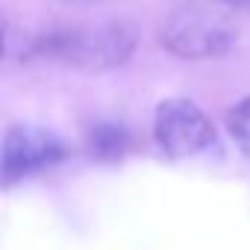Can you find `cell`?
Segmentation results:
<instances>
[{
  "label": "cell",
  "instance_id": "cell-5",
  "mask_svg": "<svg viewBox=\"0 0 250 250\" xmlns=\"http://www.w3.org/2000/svg\"><path fill=\"white\" fill-rule=\"evenodd\" d=\"M130 147V133L121 124H97L88 133V153L97 159H121Z\"/></svg>",
  "mask_w": 250,
  "mask_h": 250
},
{
  "label": "cell",
  "instance_id": "cell-1",
  "mask_svg": "<svg viewBox=\"0 0 250 250\" xmlns=\"http://www.w3.org/2000/svg\"><path fill=\"white\" fill-rule=\"evenodd\" d=\"M238 39L235 21L215 3L191 0L165 15L159 24V42L165 50L183 59L224 56Z\"/></svg>",
  "mask_w": 250,
  "mask_h": 250
},
{
  "label": "cell",
  "instance_id": "cell-7",
  "mask_svg": "<svg viewBox=\"0 0 250 250\" xmlns=\"http://www.w3.org/2000/svg\"><path fill=\"white\" fill-rule=\"evenodd\" d=\"M229 9H250V0H224Z\"/></svg>",
  "mask_w": 250,
  "mask_h": 250
},
{
  "label": "cell",
  "instance_id": "cell-3",
  "mask_svg": "<svg viewBox=\"0 0 250 250\" xmlns=\"http://www.w3.org/2000/svg\"><path fill=\"white\" fill-rule=\"evenodd\" d=\"M153 139L168 159H188L212 147L215 127L197 103L186 97H171L156 106Z\"/></svg>",
  "mask_w": 250,
  "mask_h": 250
},
{
  "label": "cell",
  "instance_id": "cell-4",
  "mask_svg": "<svg viewBox=\"0 0 250 250\" xmlns=\"http://www.w3.org/2000/svg\"><path fill=\"white\" fill-rule=\"evenodd\" d=\"M68 156V145L44 127H33V124H18L9 127L6 142H3V183L12 188L15 183L59 165Z\"/></svg>",
  "mask_w": 250,
  "mask_h": 250
},
{
  "label": "cell",
  "instance_id": "cell-6",
  "mask_svg": "<svg viewBox=\"0 0 250 250\" xmlns=\"http://www.w3.org/2000/svg\"><path fill=\"white\" fill-rule=\"evenodd\" d=\"M227 130H229L235 147L250 159V97L238 100V103L227 112Z\"/></svg>",
  "mask_w": 250,
  "mask_h": 250
},
{
  "label": "cell",
  "instance_id": "cell-8",
  "mask_svg": "<svg viewBox=\"0 0 250 250\" xmlns=\"http://www.w3.org/2000/svg\"><path fill=\"white\" fill-rule=\"evenodd\" d=\"M59 3H97V0H59Z\"/></svg>",
  "mask_w": 250,
  "mask_h": 250
},
{
  "label": "cell",
  "instance_id": "cell-2",
  "mask_svg": "<svg viewBox=\"0 0 250 250\" xmlns=\"http://www.w3.org/2000/svg\"><path fill=\"white\" fill-rule=\"evenodd\" d=\"M133 50V39L124 27H91V30H68L53 33L39 42V53L47 59H62L77 68L103 71L115 68Z\"/></svg>",
  "mask_w": 250,
  "mask_h": 250
}]
</instances>
